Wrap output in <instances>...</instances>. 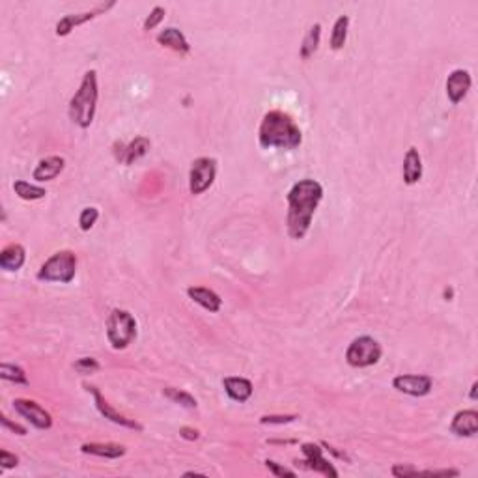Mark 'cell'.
I'll return each mask as SVG.
<instances>
[{
  "label": "cell",
  "instance_id": "6da1fadb",
  "mask_svg": "<svg viewBox=\"0 0 478 478\" xmlns=\"http://www.w3.org/2000/svg\"><path fill=\"white\" fill-rule=\"evenodd\" d=\"M324 198V187L312 178L299 179L288 193L286 228L292 239H303L312 224L314 213Z\"/></svg>",
  "mask_w": 478,
  "mask_h": 478
},
{
  "label": "cell",
  "instance_id": "7a4b0ae2",
  "mask_svg": "<svg viewBox=\"0 0 478 478\" xmlns=\"http://www.w3.org/2000/svg\"><path fill=\"white\" fill-rule=\"evenodd\" d=\"M258 142L264 150H295L303 142V133L290 114L282 111H269L262 118L258 129Z\"/></svg>",
  "mask_w": 478,
  "mask_h": 478
},
{
  "label": "cell",
  "instance_id": "3957f363",
  "mask_svg": "<svg viewBox=\"0 0 478 478\" xmlns=\"http://www.w3.org/2000/svg\"><path fill=\"white\" fill-rule=\"evenodd\" d=\"M98 73L96 69H88L80 80L79 90L69 101V120L80 129L90 127L98 109Z\"/></svg>",
  "mask_w": 478,
  "mask_h": 478
},
{
  "label": "cell",
  "instance_id": "277c9868",
  "mask_svg": "<svg viewBox=\"0 0 478 478\" xmlns=\"http://www.w3.org/2000/svg\"><path fill=\"white\" fill-rule=\"evenodd\" d=\"M105 329H107V338H109L112 348L125 350L129 344L136 338V319L127 310L114 308L107 318Z\"/></svg>",
  "mask_w": 478,
  "mask_h": 478
},
{
  "label": "cell",
  "instance_id": "5b68a950",
  "mask_svg": "<svg viewBox=\"0 0 478 478\" xmlns=\"http://www.w3.org/2000/svg\"><path fill=\"white\" fill-rule=\"evenodd\" d=\"M77 275V254L73 251H58L37 271V278L43 282L69 284Z\"/></svg>",
  "mask_w": 478,
  "mask_h": 478
},
{
  "label": "cell",
  "instance_id": "8992f818",
  "mask_svg": "<svg viewBox=\"0 0 478 478\" xmlns=\"http://www.w3.org/2000/svg\"><path fill=\"white\" fill-rule=\"evenodd\" d=\"M383 355L381 344L372 337H357L346 350V361L353 368H368L378 364Z\"/></svg>",
  "mask_w": 478,
  "mask_h": 478
},
{
  "label": "cell",
  "instance_id": "52a82bcc",
  "mask_svg": "<svg viewBox=\"0 0 478 478\" xmlns=\"http://www.w3.org/2000/svg\"><path fill=\"white\" fill-rule=\"evenodd\" d=\"M217 176V161L213 157H198L193 161L189 170V191L191 195H202L213 185Z\"/></svg>",
  "mask_w": 478,
  "mask_h": 478
},
{
  "label": "cell",
  "instance_id": "ba28073f",
  "mask_svg": "<svg viewBox=\"0 0 478 478\" xmlns=\"http://www.w3.org/2000/svg\"><path fill=\"white\" fill-rule=\"evenodd\" d=\"M114 6H116V0H109V2H101V4H98L94 10H88V12L64 15V17L56 23V28H55L56 36H60V37L69 36V34H71L77 26L86 25V23H90V21H94V19L99 17V15H105V13L109 12V10H112Z\"/></svg>",
  "mask_w": 478,
  "mask_h": 478
},
{
  "label": "cell",
  "instance_id": "9c48e42d",
  "mask_svg": "<svg viewBox=\"0 0 478 478\" xmlns=\"http://www.w3.org/2000/svg\"><path fill=\"white\" fill-rule=\"evenodd\" d=\"M13 409L19 415L26 418L28 423L37 430H49L53 426V417L47 409H43L42 405L28 398H15L13 400Z\"/></svg>",
  "mask_w": 478,
  "mask_h": 478
},
{
  "label": "cell",
  "instance_id": "30bf717a",
  "mask_svg": "<svg viewBox=\"0 0 478 478\" xmlns=\"http://www.w3.org/2000/svg\"><path fill=\"white\" fill-rule=\"evenodd\" d=\"M393 387L398 393L421 398V396H426V394L432 393L434 381H432L430 375L424 374H402L394 378Z\"/></svg>",
  "mask_w": 478,
  "mask_h": 478
},
{
  "label": "cell",
  "instance_id": "8fae6325",
  "mask_svg": "<svg viewBox=\"0 0 478 478\" xmlns=\"http://www.w3.org/2000/svg\"><path fill=\"white\" fill-rule=\"evenodd\" d=\"M85 389L88 391V393H92L94 396V402H96V407H98V411L103 415L107 421H111V423L118 424V426H123V428H129V430H135V432H142L144 430V426L142 424H139L135 421V418H127L123 417L122 413H118L116 409H112L111 404L105 400V396L101 393H99L98 387L94 385H85Z\"/></svg>",
  "mask_w": 478,
  "mask_h": 478
},
{
  "label": "cell",
  "instance_id": "7c38bea8",
  "mask_svg": "<svg viewBox=\"0 0 478 478\" xmlns=\"http://www.w3.org/2000/svg\"><path fill=\"white\" fill-rule=\"evenodd\" d=\"M301 450H303V454H305V461H301V463H307L308 469H312L314 472H321V475H325V477H331V478L338 477V471L331 466V461L325 460L324 458V452H321L319 445H314V443H303V445H301Z\"/></svg>",
  "mask_w": 478,
  "mask_h": 478
},
{
  "label": "cell",
  "instance_id": "4fadbf2b",
  "mask_svg": "<svg viewBox=\"0 0 478 478\" xmlns=\"http://www.w3.org/2000/svg\"><path fill=\"white\" fill-rule=\"evenodd\" d=\"M471 73L467 69H454L447 79V96L450 103L460 105L471 90Z\"/></svg>",
  "mask_w": 478,
  "mask_h": 478
},
{
  "label": "cell",
  "instance_id": "5bb4252c",
  "mask_svg": "<svg viewBox=\"0 0 478 478\" xmlns=\"http://www.w3.org/2000/svg\"><path fill=\"white\" fill-rule=\"evenodd\" d=\"M450 432L458 437H472L478 432V411L463 409L454 415Z\"/></svg>",
  "mask_w": 478,
  "mask_h": 478
},
{
  "label": "cell",
  "instance_id": "9a60e30c",
  "mask_svg": "<svg viewBox=\"0 0 478 478\" xmlns=\"http://www.w3.org/2000/svg\"><path fill=\"white\" fill-rule=\"evenodd\" d=\"M66 168V159L60 157V155H51V157H45L37 163V166L32 172V178L43 184V182H51L60 176L62 172Z\"/></svg>",
  "mask_w": 478,
  "mask_h": 478
},
{
  "label": "cell",
  "instance_id": "2e32d148",
  "mask_svg": "<svg viewBox=\"0 0 478 478\" xmlns=\"http://www.w3.org/2000/svg\"><path fill=\"white\" fill-rule=\"evenodd\" d=\"M155 39H157V43H159L161 47H166V49L174 51V53H178V55L182 56L189 55L191 53V45L189 42H187V37L184 36V32L174 28V26L161 30Z\"/></svg>",
  "mask_w": 478,
  "mask_h": 478
},
{
  "label": "cell",
  "instance_id": "e0dca14e",
  "mask_svg": "<svg viewBox=\"0 0 478 478\" xmlns=\"http://www.w3.org/2000/svg\"><path fill=\"white\" fill-rule=\"evenodd\" d=\"M80 452L105 458V460H118L127 454V448L123 445H118V443H85L80 447Z\"/></svg>",
  "mask_w": 478,
  "mask_h": 478
},
{
  "label": "cell",
  "instance_id": "ac0fdd59",
  "mask_svg": "<svg viewBox=\"0 0 478 478\" xmlns=\"http://www.w3.org/2000/svg\"><path fill=\"white\" fill-rule=\"evenodd\" d=\"M402 176H404L405 185H415L423 178V157L418 154L415 146L407 150L404 157V168H402Z\"/></svg>",
  "mask_w": 478,
  "mask_h": 478
},
{
  "label": "cell",
  "instance_id": "d6986e66",
  "mask_svg": "<svg viewBox=\"0 0 478 478\" xmlns=\"http://www.w3.org/2000/svg\"><path fill=\"white\" fill-rule=\"evenodd\" d=\"M222 387H224V393L228 394V398L238 402V404H245L254 391L252 383L247 378H224Z\"/></svg>",
  "mask_w": 478,
  "mask_h": 478
},
{
  "label": "cell",
  "instance_id": "ffe728a7",
  "mask_svg": "<svg viewBox=\"0 0 478 478\" xmlns=\"http://www.w3.org/2000/svg\"><path fill=\"white\" fill-rule=\"evenodd\" d=\"M187 295L197 305L206 308L208 312H219L222 307V299L219 297V294H215L213 290L204 288V286H191V288H187Z\"/></svg>",
  "mask_w": 478,
  "mask_h": 478
},
{
  "label": "cell",
  "instance_id": "44dd1931",
  "mask_svg": "<svg viewBox=\"0 0 478 478\" xmlns=\"http://www.w3.org/2000/svg\"><path fill=\"white\" fill-rule=\"evenodd\" d=\"M26 251L25 247L19 243H12L2 249L0 252V267L4 271H19L25 265Z\"/></svg>",
  "mask_w": 478,
  "mask_h": 478
},
{
  "label": "cell",
  "instance_id": "7402d4cb",
  "mask_svg": "<svg viewBox=\"0 0 478 478\" xmlns=\"http://www.w3.org/2000/svg\"><path fill=\"white\" fill-rule=\"evenodd\" d=\"M150 146H152L150 139H146V136H136L135 141H131L127 146L123 148L122 155H120L118 159L122 161L123 165H133L135 161H139L150 152Z\"/></svg>",
  "mask_w": 478,
  "mask_h": 478
},
{
  "label": "cell",
  "instance_id": "603a6c76",
  "mask_svg": "<svg viewBox=\"0 0 478 478\" xmlns=\"http://www.w3.org/2000/svg\"><path fill=\"white\" fill-rule=\"evenodd\" d=\"M319 39H321V25H319V23H314V25L308 28L307 36L303 37V43H301V60H310V58H312L314 53H316L319 47Z\"/></svg>",
  "mask_w": 478,
  "mask_h": 478
},
{
  "label": "cell",
  "instance_id": "cb8c5ba5",
  "mask_svg": "<svg viewBox=\"0 0 478 478\" xmlns=\"http://www.w3.org/2000/svg\"><path fill=\"white\" fill-rule=\"evenodd\" d=\"M348 30H350V17L348 15H340V17L335 21L331 32V45L333 51H340L348 42Z\"/></svg>",
  "mask_w": 478,
  "mask_h": 478
},
{
  "label": "cell",
  "instance_id": "d4e9b609",
  "mask_svg": "<svg viewBox=\"0 0 478 478\" xmlns=\"http://www.w3.org/2000/svg\"><path fill=\"white\" fill-rule=\"evenodd\" d=\"M163 396L170 400V402H174V404L182 405V407H187V409H197L198 407L197 398H195L193 394L185 393V391L176 389V387H165V389H163Z\"/></svg>",
  "mask_w": 478,
  "mask_h": 478
},
{
  "label": "cell",
  "instance_id": "484cf974",
  "mask_svg": "<svg viewBox=\"0 0 478 478\" xmlns=\"http://www.w3.org/2000/svg\"><path fill=\"white\" fill-rule=\"evenodd\" d=\"M13 191H15V195H17L19 198H23V200H39V198H45V195H47V191L43 189V187H39V185H32L28 184V182H23V179H17L15 184H13Z\"/></svg>",
  "mask_w": 478,
  "mask_h": 478
},
{
  "label": "cell",
  "instance_id": "4316f807",
  "mask_svg": "<svg viewBox=\"0 0 478 478\" xmlns=\"http://www.w3.org/2000/svg\"><path fill=\"white\" fill-rule=\"evenodd\" d=\"M0 378L4 381H12L15 385H28L30 381L26 378V372L17 364H10V362H2L0 364Z\"/></svg>",
  "mask_w": 478,
  "mask_h": 478
},
{
  "label": "cell",
  "instance_id": "83f0119b",
  "mask_svg": "<svg viewBox=\"0 0 478 478\" xmlns=\"http://www.w3.org/2000/svg\"><path fill=\"white\" fill-rule=\"evenodd\" d=\"M99 219V209L98 208H85L79 215V227L82 232H90L94 224Z\"/></svg>",
  "mask_w": 478,
  "mask_h": 478
},
{
  "label": "cell",
  "instance_id": "f1b7e54d",
  "mask_svg": "<svg viewBox=\"0 0 478 478\" xmlns=\"http://www.w3.org/2000/svg\"><path fill=\"white\" fill-rule=\"evenodd\" d=\"M166 15V10L163 6H155L152 12H150V15H148L146 19H144V25H142V28H144V32H150L154 30L155 26H159L161 23H163V19H165Z\"/></svg>",
  "mask_w": 478,
  "mask_h": 478
},
{
  "label": "cell",
  "instance_id": "f546056e",
  "mask_svg": "<svg viewBox=\"0 0 478 478\" xmlns=\"http://www.w3.org/2000/svg\"><path fill=\"white\" fill-rule=\"evenodd\" d=\"M73 368L79 372V374L88 375V374H96L99 368H101V364H99L96 359H92V357H82V359L73 362Z\"/></svg>",
  "mask_w": 478,
  "mask_h": 478
},
{
  "label": "cell",
  "instance_id": "4dcf8cb0",
  "mask_svg": "<svg viewBox=\"0 0 478 478\" xmlns=\"http://www.w3.org/2000/svg\"><path fill=\"white\" fill-rule=\"evenodd\" d=\"M297 418H299V415H264V417H260V424H269V426L278 424V426H282V424L295 423Z\"/></svg>",
  "mask_w": 478,
  "mask_h": 478
},
{
  "label": "cell",
  "instance_id": "1f68e13d",
  "mask_svg": "<svg viewBox=\"0 0 478 478\" xmlns=\"http://www.w3.org/2000/svg\"><path fill=\"white\" fill-rule=\"evenodd\" d=\"M391 472H393V477H396V478H407V477H415V475H418L421 471H418L417 467L407 466V463H396V466H393Z\"/></svg>",
  "mask_w": 478,
  "mask_h": 478
},
{
  "label": "cell",
  "instance_id": "d6a6232c",
  "mask_svg": "<svg viewBox=\"0 0 478 478\" xmlns=\"http://www.w3.org/2000/svg\"><path fill=\"white\" fill-rule=\"evenodd\" d=\"M265 467H267L269 472H273L275 477H290V478L295 477V471H292V469H288V467L281 466V463H276V461H273V460H265Z\"/></svg>",
  "mask_w": 478,
  "mask_h": 478
},
{
  "label": "cell",
  "instance_id": "836d02e7",
  "mask_svg": "<svg viewBox=\"0 0 478 478\" xmlns=\"http://www.w3.org/2000/svg\"><path fill=\"white\" fill-rule=\"evenodd\" d=\"M19 466V458L15 454L8 452V450H0V467L2 469H13Z\"/></svg>",
  "mask_w": 478,
  "mask_h": 478
},
{
  "label": "cell",
  "instance_id": "e575fe53",
  "mask_svg": "<svg viewBox=\"0 0 478 478\" xmlns=\"http://www.w3.org/2000/svg\"><path fill=\"white\" fill-rule=\"evenodd\" d=\"M418 475H426V477H460L458 469H430V471H421Z\"/></svg>",
  "mask_w": 478,
  "mask_h": 478
},
{
  "label": "cell",
  "instance_id": "d590c367",
  "mask_svg": "<svg viewBox=\"0 0 478 478\" xmlns=\"http://www.w3.org/2000/svg\"><path fill=\"white\" fill-rule=\"evenodd\" d=\"M0 423H2V426H4V428L12 430L13 434H17V436H26V428L19 426L17 423H12V421H10L6 415H2V417H0Z\"/></svg>",
  "mask_w": 478,
  "mask_h": 478
},
{
  "label": "cell",
  "instance_id": "8d00e7d4",
  "mask_svg": "<svg viewBox=\"0 0 478 478\" xmlns=\"http://www.w3.org/2000/svg\"><path fill=\"white\" fill-rule=\"evenodd\" d=\"M179 436L184 437V439H187V441H197L198 437H200V432H198L197 428L184 426V428H179Z\"/></svg>",
  "mask_w": 478,
  "mask_h": 478
},
{
  "label": "cell",
  "instance_id": "74e56055",
  "mask_svg": "<svg viewBox=\"0 0 478 478\" xmlns=\"http://www.w3.org/2000/svg\"><path fill=\"white\" fill-rule=\"evenodd\" d=\"M321 447H325L329 452H333L337 458H340V460H346V461H350V458L346 456V452H340V450H337L335 447H331V445H327V443H321Z\"/></svg>",
  "mask_w": 478,
  "mask_h": 478
},
{
  "label": "cell",
  "instance_id": "f35d334b",
  "mask_svg": "<svg viewBox=\"0 0 478 478\" xmlns=\"http://www.w3.org/2000/svg\"><path fill=\"white\" fill-rule=\"evenodd\" d=\"M477 389H478V383L475 381V383L471 385V393H469V398L471 400H477Z\"/></svg>",
  "mask_w": 478,
  "mask_h": 478
},
{
  "label": "cell",
  "instance_id": "ab89813d",
  "mask_svg": "<svg viewBox=\"0 0 478 478\" xmlns=\"http://www.w3.org/2000/svg\"><path fill=\"white\" fill-rule=\"evenodd\" d=\"M184 477H204V472H197V471H187Z\"/></svg>",
  "mask_w": 478,
  "mask_h": 478
},
{
  "label": "cell",
  "instance_id": "60d3db41",
  "mask_svg": "<svg viewBox=\"0 0 478 478\" xmlns=\"http://www.w3.org/2000/svg\"><path fill=\"white\" fill-rule=\"evenodd\" d=\"M445 297H447V301H450V297H452V290H445Z\"/></svg>",
  "mask_w": 478,
  "mask_h": 478
}]
</instances>
